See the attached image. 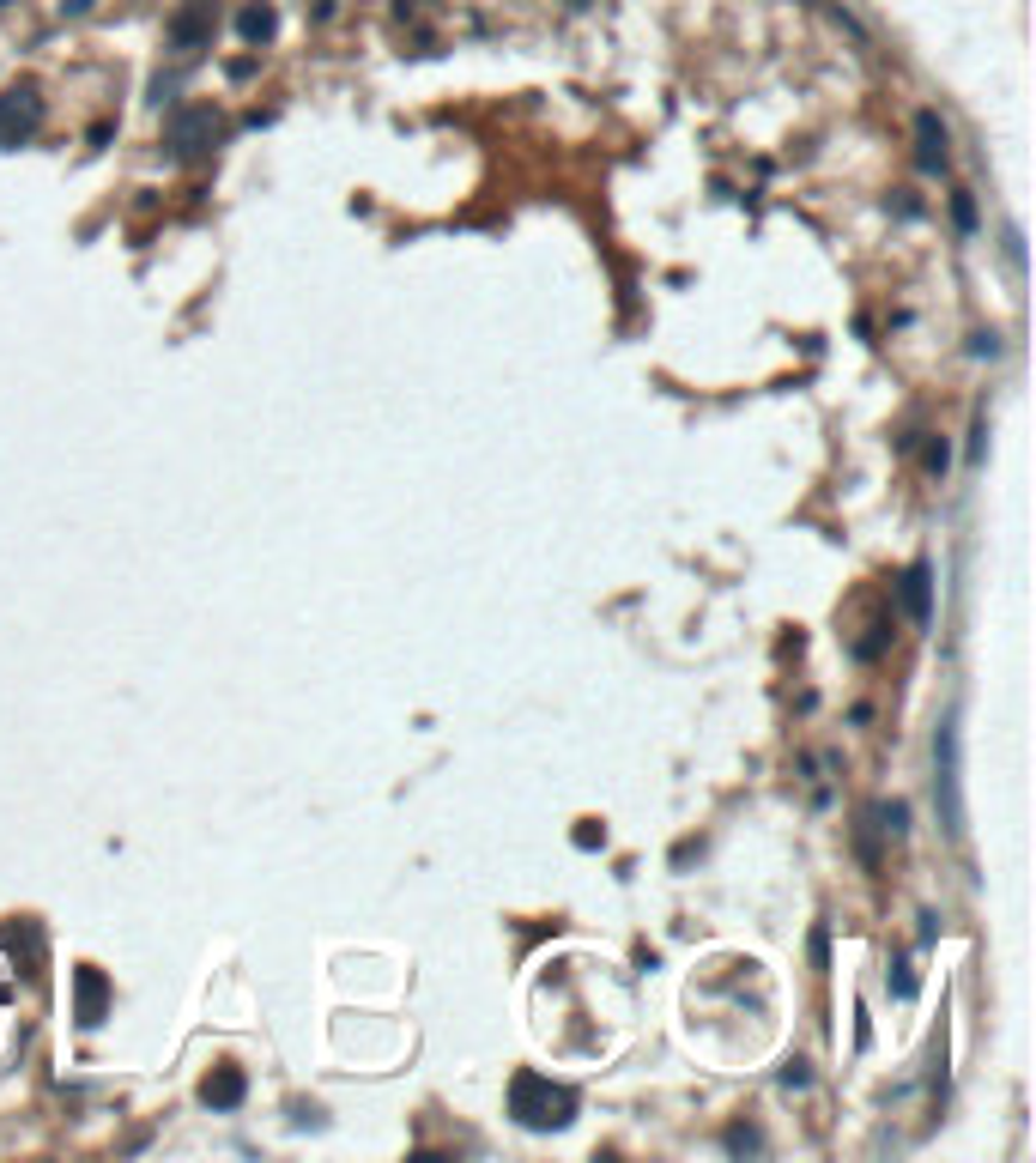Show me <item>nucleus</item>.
I'll list each match as a JSON object with an SVG mask.
<instances>
[{"label": "nucleus", "mask_w": 1036, "mask_h": 1163, "mask_svg": "<svg viewBox=\"0 0 1036 1163\" xmlns=\"http://www.w3.org/2000/svg\"><path fill=\"white\" fill-rule=\"evenodd\" d=\"M892 987H897V994H903V1000H909V994H915V976H909V963H897V976H892Z\"/></svg>", "instance_id": "nucleus-14"}, {"label": "nucleus", "mask_w": 1036, "mask_h": 1163, "mask_svg": "<svg viewBox=\"0 0 1036 1163\" xmlns=\"http://www.w3.org/2000/svg\"><path fill=\"white\" fill-rule=\"evenodd\" d=\"M903 606L915 612V618H928L933 612V588H928V564H909V576H903Z\"/></svg>", "instance_id": "nucleus-11"}, {"label": "nucleus", "mask_w": 1036, "mask_h": 1163, "mask_svg": "<svg viewBox=\"0 0 1036 1163\" xmlns=\"http://www.w3.org/2000/svg\"><path fill=\"white\" fill-rule=\"evenodd\" d=\"M952 212H958V224H964V231L976 224V201H969V194H958V201H952Z\"/></svg>", "instance_id": "nucleus-13"}, {"label": "nucleus", "mask_w": 1036, "mask_h": 1163, "mask_svg": "<svg viewBox=\"0 0 1036 1163\" xmlns=\"http://www.w3.org/2000/svg\"><path fill=\"white\" fill-rule=\"evenodd\" d=\"M243 1096H249V1079H243L237 1066H213V1073L201 1079V1103H207V1109H237Z\"/></svg>", "instance_id": "nucleus-8"}, {"label": "nucleus", "mask_w": 1036, "mask_h": 1163, "mask_svg": "<svg viewBox=\"0 0 1036 1163\" xmlns=\"http://www.w3.org/2000/svg\"><path fill=\"white\" fill-rule=\"evenodd\" d=\"M218 109L213 104H188V109H177L170 115V152L177 158H207L213 152V140H218Z\"/></svg>", "instance_id": "nucleus-2"}, {"label": "nucleus", "mask_w": 1036, "mask_h": 1163, "mask_svg": "<svg viewBox=\"0 0 1036 1163\" xmlns=\"http://www.w3.org/2000/svg\"><path fill=\"white\" fill-rule=\"evenodd\" d=\"M0 946L12 952V963H19L25 976H36V970H43V927H36L31 916H19V921H0Z\"/></svg>", "instance_id": "nucleus-7"}, {"label": "nucleus", "mask_w": 1036, "mask_h": 1163, "mask_svg": "<svg viewBox=\"0 0 1036 1163\" xmlns=\"http://www.w3.org/2000/svg\"><path fill=\"white\" fill-rule=\"evenodd\" d=\"M727 1152H758V1133L734 1128V1133H727Z\"/></svg>", "instance_id": "nucleus-12"}, {"label": "nucleus", "mask_w": 1036, "mask_h": 1163, "mask_svg": "<svg viewBox=\"0 0 1036 1163\" xmlns=\"http://www.w3.org/2000/svg\"><path fill=\"white\" fill-rule=\"evenodd\" d=\"M104 1012H109V982H104V970L79 963V970H73V1019L91 1030V1024H104Z\"/></svg>", "instance_id": "nucleus-6"}, {"label": "nucleus", "mask_w": 1036, "mask_h": 1163, "mask_svg": "<svg viewBox=\"0 0 1036 1163\" xmlns=\"http://www.w3.org/2000/svg\"><path fill=\"white\" fill-rule=\"evenodd\" d=\"M36 122H43V98H36V85H31V79L6 85V91H0V146H25L36 134Z\"/></svg>", "instance_id": "nucleus-3"}, {"label": "nucleus", "mask_w": 1036, "mask_h": 1163, "mask_svg": "<svg viewBox=\"0 0 1036 1163\" xmlns=\"http://www.w3.org/2000/svg\"><path fill=\"white\" fill-rule=\"evenodd\" d=\"M939 775H933V788H939V818H946V830L952 837H964V800H958V728L946 721L939 728Z\"/></svg>", "instance_id": "nucleus-4"}, {"label": "nucleus", "mask_w": 1036, "mask_h": 1163, "mask_svg": "<svg viewBox=\"0 0 1036 1163\" xmlns=\"http://www.w3.org/2000/svg\"><path fill=\"white\" fill-rule=\"evenodd\" d=\"M237 31H243V43H267V36L280 31V12H273L267 0H255V6L237 12Z\"/></svg>", "instance_id": "nucleus-10"}, {"label": "nucleus", "mask_w": 1036, "mask_h": 1163, "mask_svg": "<svg viewBox=\"0 0 1036 1163\" xmlns=\"http://www.w3.org/2000/svg\"><path fill=\"white\" fill-rule=\"evenodd\" d=\"M509 1115L534 1133L570 1128L576 1121V1091L570 1085H552L546 1073H515V1079H509Z\"/></svg>", "instance_id": "nucleus-1"}, {"label": "nucleus", "mask_w": 1036, "mask_h": 1163, "mask_svg": "<svg viewBox=\"0 0 1036 1163\" xmlns=\"http://www.w3.org/2000/svg\"><path fill=\"white\" fill-rule=\"evenodd\" d=\"M213 25H218V6H213V0H188L177 19H170V49H182V55L207 49V43H213Z\"/></svg>", "instance_id": "nucleus-5"}, {"label": "nucleus", "mask_w": 1036, "mask_h": 1163, "mask_svg": "<svg viewBox=\"0 0 1036 1163\" xmlns=\"http://www.w3.org/2000/svg\"><path fill=\"white\" fill-rule=\"evenodd\" d=\"M915 140H922V146H915L922 170H939V164H946V128H939V115H933V109H922V115H915Z\"/></svg>", "instance_id": "nucleus-9"}]
</instances>
